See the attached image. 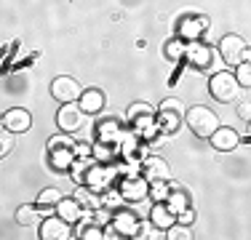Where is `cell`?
I'll list each match as a JSON object with an SVG mask.
<instances>
[{"mask_svg":"<svg viewBox=\"0 0 251 240\" xmlns=\"http://www.w3.org/2000/svg\"><path fill=\"white\" fill-rule=\"evenodd\" d=\"M115 179V168L110 166H91L86 171V187L91 192H104L110 187V182Z\"/></svg>","mask_w":251,"mask_h":240,"instance_id":"obj_6","label":"cell"},{"mask_svg":"<svg viewBox=\"0 0 251 240\" xmlns=\"http://www.w3.org/2000/svg\"><path fill=\"white\" fill-rule=\"evenodd\" d=\"M166 56L169 59L187 56V43H184V40H169V43H166Z\"/></svg>","mask_w":251,"mask_h":240,"instance_id":"obj_29","label":"cell"},{"mask_svg":"<svg viewBox=\"0 0 251 240\" xmlns=\"http://www.w3.org/2000/svg\"><path fill=\"white\" fill-rule=\"evenodd\" d=\"M235 77H238V83H241V88H251V62H241V64H238Z\"/></svg>","mask_w":251,"mask_h":240,"instance_id":"obj_31","label":"cell"},{"mask_svg":"<svg viewBox=\"0 0 251 240\" xmlns=\"http://www.w3.org/2000/svg\"><path fill=\"white\" fill-rule=\"evenodd\" d=\"M11 134H14V131H8V128H3V134H0V155H8L11 152Z\"/></svg>","mask_w":251,"mask_h":240,"instance_id":"obj_35","label":"cell"},{"mask_svg":"<svg viewBox=\"0 0 251 240\" xmlns=\"http://www.w3.org/2000/svg\"><path fill=\"white\" fill-rule=\"evenodd\" d=\"M56 214L73 224V221H80V216L86 214V211H83V206L77 203V197H75V200H64V197H62V200H59V206H56Z\"/></svg>","mask_w":251,"mask_h":240,"instance_id":"obj_18","label":"cell"},{"mask_svg":"<svg viewBox=\"0 0 251 240\" xmlns=\"http://www.w3.org/2000/svg\"><path fill=\"white\" fill-rule=\"evenodd\" d=\"M142 171H145L147 182H169L171 179V168L163 158H145L142 160Z\"/></svg>","mask_w":251,"mask_h":240,"instance_id":"obj_9","label":"cell"},{"mask_svg":"<svg viewBox=\"0 0 251 240\" xmlns=\"http://www.w3.org/2000/svg\"><path fill=\"white\" fill-rule=\"evenodd\" d=\"M40 238L43 240H64L70 238V221L62 216H51L40 224Z\"/></svg>","mask_w":251,"mask_h":240,"instance_id":"obj_10","label":"cell"},{"mask_svg":"<svg viewBox=\"0 0 251 240\" xmlns=\"http://www.w3.org/2000/svg\"><path fill=\"white\" fill-rule=\"evenodd\" d=\"M150 221L155 224V230H169L171 224H176V214L169 208V203H155L150 211Z\"/></svg>","mask_w":251,"mask_h":240,"instance_id":"obj_13","label":"cell"},{"mask_svg":"<svg viewBox=\"0 0 251 240\" xmlns=\"http://www.w3.org/2000/svg\"><path fill=\"white\" fill-rule=\"evenodd\" d=\"M166 203H169V208H171L174 214H182L184 208H187V192H182V190L171 192L169 200H166Z\"/></svg>","mask_w":251,"mask_h":240,"instance_id":"obj_25","label":"cell"},{"mask_svg":"<svg viewBox=\"0 0 251 240\" xmlns=\"http://www.w3.org/2000/svg\"><path fill=\"white\" fill-rule=\"evenodd\" d=\"M73 149H75L77 158H91V155H94V149L86 147V144H77V147H73Z\"/></svg>","mask_w":251,"mask_h":240,"instance_id":"obj_39","label":"cell"},{"mask_svg":"<svg viewBox=\"0 0 251 240\" xmlns=\"http://www.w3.org/2000/svg\"><path fill=\"white\" fill-rule=\"evenodd\" d=\"M75 197H77V203H80V206H86V208H88V206H97V200L91 197V190H88V187H86V190H77Z\"/></svg>","mask_w":251,"mask_h":240,"instance_id":"obj_36","label":"cell"},{"mask_svg":"<svg viewBox=\"0 0 251 240\" xmlns=\"http://www.w3.org/2000/svg\"><path fill=\"white\" fill-rule=\"evenodd\" d=\"M152 227H155L152 221H150V224H139V230H136V235H134V238H139V240H142V238H163V235H155Z\"/></svg>","mask_w":251,"mask_h":240,"instance_id":"obj_37","label":"cell"},{"mask_svg":"<svg viewBox=\"0 0 251 240\" xmlns=\"http://www.w3.org/2000/svg\"><path fill=\"white\" fill-rule=\"evenodd\" d=\"M51 94H53V99L62 101V104H73V101H77L83 96L77 80H73V77H56V80L51 83Z\"/></svg>","mask_w":251,"mask_h":240,"instance_id":"obj_5","label":"cell"},{"mask_svg":"<svg viewBox=\"0 0 251 240\" xmlns=\"http://www.w3.org/2000/svg\"><path fill=\"white\" fill-rule=\"evenodd\" d=\"M38 208L40 206H19L16 208V224L19 227H35L38 224Z\"/></svg>","mask_w":251,"mask_h":240,"instance_id":"obj_23","label":"cell"},{"mask_svg":"<svg viewBox=\"0 0 251 240\" xmlns=\"http://www.w3.org/2000/svg\"><path fill=\"white\" fill-rule=\"evenodd\" d=\"M83 115H86V112H83L80 104H75V101L73 104H64L56 115V125L62 131H67V134H73V131H77L83 125Z\"/></svg>","mask_w":251,"mask_h":240,"instance_id":"obj_7","label":"cell"},{"mask_svg":"<svg viewBox=\"0 0 251 240\" xmlns=\"http://www.w3.org/2000/svg\"><path fill=\"white\" fill-rule=\"evenodd\" d=\"M29 125H32V118H29V112L22 110V107L8 110L3 115V128L14 131V134H25V131H29Z\"/></svg>","mask_w":251,"mask_h":240,"instance_id":"obj_11","label":"cell"},{"mask_svg":"<svg viewBox=\"0 0 251 240\" xmlns=\"http://www.w3.org/2000/svg\"><path fill=\"white\" fill-rule=\"evenodd\" d=\"M88 158H83V160H75L73 163V168H70V171H73V179L77 184H86V171H88Z\"/></svg>","mask_w":251,"mask_h":240,"instance_id":"obj_30","label":"cell"},{"mask_svg":"<svg viewBox=\"0 0 251 240\" xmlns=\"http://www.w3.org/2000/svg\"><path fill=\"white\" fill-rule=\"evenodd\" d=\"M238 142H241V136H238L232 128H222V125H219V128L214 131V136H211L214 149H219V152H232V149L238 147Z\"/></svg>","mask_w":251,"mask_h":240,"instance_id":"obj_12","label":"cell"},{"mask_svg":"<svg viewBox=\"0 0 251 240\" xmlns=\"http://www.w3.org/2000/svg\"><path fill=\"white\" fill-rule=\"evenodd\" d=\"M182 120H184V107H182V101H179V99H166L163 104H160V110H158V125H160V131L174 134V131H179Z\"/></svg>","mask_w":251,"mask_h":240,"instance_id":"obj_3","label":"cell"},{"mask_svg":"<svg viewBox=\"0 0 251 240\" xmlns=\"http://www.w3.org/2000/svg\"><path fill=\"white\" fill-rule=\"evenodd\" d=\"M59 200H62V192L53 190V187L43 190V192L38 195V206H40V208H56V206H59Z\"/></svg>","mask_w":251,"mask_h":240,"instance_id":"obj_24","label":"cell"},{"mask_svg":"<svg viewBox=\"0 0 251 240\" xmlns=\"http://www.w3.org/2000/svg\"><path fill=\"white\" fill-rule=\"evenodd\" d=\"M176 219L182 221V224H190V221L195 219V214H193V208H184L182 214H176Z\"/></svg>","mask_w":251,"mask_h":240,"instance_id":"obj_40","label":"cell"},{"mask_svg":"<svg viewBox=\"0 0 251 240\" xmlns=\"http://www.w3.org/2000/svg\"><path fill=\"white\" fill-rule=\"evenodd\" d=\"M139 139H142V136L136 134V131H123V134H121L118 144H121V155H123L126 160H134L136 155H139V149H142Z\"/></svg>","mask_w":251,"mask_h":240,"instance_id":"obj_15","label":"cell"},{"mask_svg":"<svg viewBox=\"0 0 251 240\" xmlns=\"http://www.w3.org/2000/svg\"><path fill=\"white\" fill-rule=\"evenodd\" d=\"M184 120H187V128L193 131L198 139H211L214 131L219 128V118L214 115L208 107H190L184 112Z\"/></svg>","mask_w":251,"mask_h":240,"instance_id":"obj_1","label":"cell"},{"mask_svg":"<svg viewBox=\"0 0 251 240\" xmlns=\"http://www.w3.org/2000/svg\"><path fill=\"white\" fill-rule=\"evenodd\" d=\"M208 91H211V96L217 101H235L238 94H241V83L230 72H217L211 77V83H208Z\"/></svg>","mask_w":251,"mask_h":240,"instance_id":"obj_2","label":"cell"},{"mask_svg":"<svg viewBox=\"0 0 251 240\" xmlns=\"http://www.w3.org/2000/svg\"><path fill=\"white\" fill-rule=\"evenodd\" d=\"M112 227H115L118 235H126V238H134L136 230H139V221L131 211H118L112 216Z\"/></svg>","mask_w":251,"mask_h":240,"instance_id":"obj_14","label":"cell"},{"mask_svg":"<svg viewBox=\"0 0 251 240\" xmlns=\"http://www.w3.org/2000/svg\"><path fill=\"white\" fill-rule=\"evenodd\" d=\"M131 125H134V131L142 136V139H152V136L160 131V125H158V120H155V115H142V118L131 120Z\"/></svg>","mask_w":251,"mask_h":240,"instance_id":"obj_17","label":"cell"},{"mask_svg":"<svg viewBox=\"0 0 251 240\" xmlns=\"http://www.w3.org/2000/svg\"><path fill=\"white\" fill-rule=\"evenodd\" d=\"M59 147H73V139H70V134L64 131V134H56L49 139V149H59Z\"/></svg>","mask_w":251,"mask_h":240,"instance_id":"obj_34","label":"cell"},{"mask_svg":"<svg viewBox=\"0 0 251 240\" xmlns=\"http://www.w3.org/2000/svg\"><path fill=\"white\" fill-rule=\"evenodd\" d=\"M77 235H80L83 240H99V238H104V227L101 224H86V227H77Z\"/></svg>","mask_w":251,"mask_h":240,"instance_id":"obj_27","label":"cell"},{"mask_svg":"<svg viewBox=\"0 0 251 240\" xmlns=\"http://www.w3.org/2000/svg\"><path fill=\"white\" fill-rule=\"evenodd\" d=\"M246 125H249V128H246V136H249V139H251V120H249Z\"/></svg>","mask_w":251,"mask_h":240,"instance_id":"obj_42","label":"cell"},{"mask_svg":"<svg viewBox=\"0 0 251 240\" xmlns=\"http://www.w3.org/2000/svg\"><path fill=\"white\" fill-rule=\"evenodd\" d=\"M142 115H155L152 107L147 104V101H136V104H131V110H128V120H136V118H142Z\"/></svg>","mask_w":251,"mask_h":240,"instance_id":"obj_32","label":"cell"},{"mask_svg":"<svg viewBox=\"0 0 251 240\" xmlns=\"http://www.w3.org/2000/svg\"><path fill=\"white\" fill-rule=\"evenodd\" d=\"M75 163V152L70 147H59V149H51V166L56 171H70Z\"/></svg>","mask_w":251,"mask_h":240,"instance_id":"obj_19","label":"cell"},{"mask_svg":"<svg viewBox=\"0 0 251 240\" xmlns=\"http://www.w3.org/2000/svg\"><path fill=\"white\" fill-rule=\"evenodd\" d=\"M206 27H208V19H203V16H195V19H184L182 27H179V35H182V38H187V40H195Z\"/></svg>","mask_w":251,"mask_h":240,"instance_id":"obj_21","label":"cell"},{"mask_svg":"<svg viewBox=\"0 0 251 240\" xmlns=\"http://www.w3.org/2000/svg\"><path fill=\"white\" fill-rule=\"evenodd\" d=\"M118 192L123 195V200L128 203H139L150 195V182L145 176H126L121 184H118Z\"/></svg>","mask_w":251,"mask_h":240,"instance_id":"obj_4","label":"cell"},{"mask_svg":"<svg viewBox=\"0 0 251 240\" xmlns=\"http://www.w3.org/2000/svg\"><path fill=\"white\" fill-rule=\"evenodd\" d=\"M243 62H251V48H246V51H243Z\"/></svg>","mask_w":251,"mask_h":240,"instance_id":"obj_41","label":"cell"},{"mask_svg":"<svg viewBox=\"0 0 251 240\" xmlns=\"http://www.w3.org/2000/svg\"><path fill=\"white\" fill-rule=\"evenodd\" d=\"M219 51H222V59L227 64H241L243 62V51H246V43H243L238 35H225L222 43H219Z\"/></svg>","mask_w":251,"mask_h":240,"instance_id":"obj_8","label":"cell"},{"mask_svg":"<svg viewBox=\"0 0 251 240\" xmlns=\"http://www.w3.org/2000/svg\"><path fill=\"white\" fill-rule=\"evenodd\" d=\"M94 158H97V160H112V158H115V149H112V144L99 142L97 147H94Z\"/></svg>","mask_w":251,"mask_h":240,"instance_id":"obj_33","label":"cell"},{"mask_svg":"<svg viewBox=\"0 0 251 240\" xmlns=\"http://www.w3.org/2000/svg\"><path fill=\"white\" fill-rule=\"evenodd\" d=\"M80 107H83L86 115L99 112L101 107H104V96H101V91H97V88H88V91H83V96H80Z\"/></svg>","mask_w":251,"mask_h":240,"instance_id":"obj_20","label":"cell"},{"mask_svg":"<svg viewBox=\"0 0 251 240\" xmlns=\"http://www.w3.org/2000/svg\"><path fill=\"white\" fill-rule=\"evenodd\" d=\"M187 59H190V64H195V67H208L211 59H214V51L208 46H203V43H190L187 46Z\"/></svg>","mask_w":251,"mask_h":240,"instance_id":"obj_16","label":"cell"},{"mask_svg":"<svg viewBox=\"0 0 251 240\" xmlns=\"http://www.w3.org/2000/svg\"><path fill=\"white\" fill-rule=\"evenodd\" d=\"M238 118L241 120H251V101H241V107H238Z\"/></svg>","mask_w":251,"mask_h":240,"instance_id":"obj_38","label":"cell"},{"mask_svg":"<svg viewBox=\"0 0 251 240\" xmlns=\"http://www.w3.org/2000/svg\"><path fill=\"white\" fill-rule=\"evenodd\" d=\"M121 125H118V120H104V123H99V142H107V144H115L121 139Z\"/></svg>","mask_w":251,"mask_h":240,"instance_id":"obj_22","label":"cell"},{"mask_svg":"<svg viewBox=\"0 0 251 240\" xmlns=\"http://www.w3.org/2000/svg\"><path fill=\"white\" fill-rule=\"evenodd\" d=\"M169 195H171V192H169V184H166V182H150V197L155 203H166V200H169Z\"/></svg>","mask_w":251,"mask_h":240,"instance_id":"obj_28","label":"cell"},{"mask_svg":"<svg viewBox=\"0 0 251 240\" xmlns=\"http://www.w3.org/2000/svg\"><path fill=\"white\" fill-rule=\"evenodd\" d=\"M166 232H169V235H166L169 240H190V238H193V230H190V224H182V221H179V224H171Z\"/></svg>","mask_w":251,"mask_h":240,"instance_id":"obj_26","label":"cell"}]
</instances>
